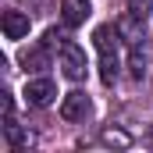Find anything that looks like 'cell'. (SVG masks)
Returning a JSON list of instances; mask_svg holds the SVG:
<instances>
[{
	"label": "cell",
	"mask_w": 153,
	"mask_h": 153,
	"mask_svg": "<svg viewBox=\"0 0 153 153\" xmlns=\"http://www.w3.org/2000/svg\"><path fill=\"white\" fill-rule=\"evenodd\" d=\"M93 43L100 50V82L103 85H114L117 71H121V57H117V29L111 25H100L93 32Z\"/></svg>",
	"instance_id": "1"
},
{
	"label": "cell",
	"mask_w": 153,
	"mask_h": 153,
	"mask_svg": "<svg viewBox=\"0 0 153 153\" xmlns=\"http://www.w3.org/2000/svg\"><path fill=\"white\" fill-rule=\"evenodd\" d=\"M61 71H64L68 82L85 78V50L78 43H61Z\"/></svg>",
	"instance_id": "2"
},
{
	"label": "cell",
	"mask_w": 153,
	"mask_h": 153,
	"mask_svg": "<svg viewBox=\"0 0 153 153\" xmlns=\"http://www.w3.org/2000/svg\"><path fill=\"white\" fill-rule=\"evenodd\" d=\"M22 96H25L29 107H50L53 96H57V85H53V78H29Z\"/></svg>",
	"instance_id": "3"
},
{
	"label": "cell",
	"mask_w": 153,
	"mask_h": 153,
	"mask_svg": "<svg viewBox=\"0 0 153 153\" xmlns=\"http://www.w3.org/2000/svg\"><path fill=\"white\" fill-rule=\"evenodd\" d=\"M93 114V100L82 93V89H71L64 100H61V117L64 121H85Z\"/></svg>",
	"instance_id": "4"
},
{
	"label": "cell",
	"mask_w": 153,
	"mask_h": 153,
	"mask_svg": "<svg viewBox=\"0 0 153 153\" xmlns=\"http://www.w3.org/2000/svg\"><path fill=\"white\" fill-rule=\"evenodd\" d=\"M89 14H93L89 0H61V18H64V25H68V29L85 25V18H89Z\"/></svg>",
	"instance_id": "5"
},
{
	"label": "cell",
	"mask_w": 153,
	"mask_h": 153,
	"mask_svg": "<svg viewBox=\"0 0 153 153\" xmlns=\"http://www.w3.org/2000/svg\"><path fill=\"white\" fill-rule=\"evenodd\" d=\"M4 36L7 39H25L29 36V14H22V11H4Z\"/></svg>",
	"instance_id": "6"
},
{
	"label": "cell",
	"mask_w": 153,
	"mask_h": 153,
	"mask_svg": "<svg viewBox=\"0 0 153 153\" xmlns=\"http://www.w3.org/2000/svg\"><path fill=\"white\" fill-rule=\"evenodd\" d=\"M18 61H22L25 71H43V68L50 64V57H46V43H43V46H32V50H22Z\"/></svg>",
	"instance_id": "7"
},
{
	"label": "cell",
	"mask_w": 153,
	"mask_h": 153,
	"mask_svg": "<svg viewBox=\"0 0 153 153\" xmlns=\"http://www.w3.org/2000/svg\"><path fill=\"white\" fill-rule=\"evenodd\" d=\"M4 135H7V143L18 150V146H25V132H22V125L14 121V114H4Z\"/></svg>",
	"instance_id": "8"
},
{
	"label": "cell",
	"mask_w": 153,
	"mask_h": 153,
	"mask_svg": "<svg viewBox=\"0 0 153 153\" xmlns=\"http://www.w3.org/2000/svg\"><path fill=\"white\" fill-rule=\"evenodd\" d=\"M100 139H103L107 146H128V143H132L121 128H103V132H100Z\"/></svg>",
	"instance_id": "9"
},
{
	"label": "cell",
	"mask_w": 153,
	"mask_h": 153,
	"mask_svg": "<svg viewBox=\"0 0 153 153\" xmlns=\"http://www.w3.org/2000/svg\"><path fill=\"white\" fill-rule=\"evenodd\" d=\"M128 68H132V75H135V78H143V75H146V57H143V50H139V46H132Z\"/></svg>",
	"instance_id": "10"
}]
</instances>
